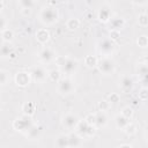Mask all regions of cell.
Returning <instances> with one entry per match:
<instances>
[{
  "label": "cell",
  "instance_id": "18",
  "mask_svg": "<svg viewBox=\"0 0 148 148\" xmlns=\"http://www.w3.org/2000/svg\"><path fill=\"white\" fill-rule=\"evenodd\" d=\"M56 147L58 148H68L69 147V134H60L56 139L54 142Z\"/></svg>",
  "mask_w": 148,
  "mask_h": 148
},
{
  "label": "cell",
  "instance_id": "45",
  "mask_svg": "<svg viewBox=\"0 0 148 148\" xmlns=\"http://www.w3.org/2000/svg\"><path fill=\"white\" fill-rule=\"evenodd\" d=\"M56 2H59V3H61V2H65V1H67V0H54Z\"/></svg>",
  "mask_w": 148,
  "mask_h": 148
},
{
  "label": "cell",
  "instance_id": "23",
  "mask_svg": "<svg viewBox=\"0 0 148 148\" xmlns=\"http://www.w3.org/2000/svg\"><path fill=\"white\" fill-rule=\"evenodd\" d=\"M13 47L10 46L9 43H5L2 42V45H1V50H0V54H1V58L2 59H6V58H9V54L13 52Z\"/></svg>",
  "mask_w": 148,
  "mask_h": 148
},
{
  "label": "cell",
  "instance_id": "35",
  "mask_svg": "<svg viewBox=\"0 0 148 148\" xmlns=\"http://www.w3.org/2000/svg\"><path fill=\"white\" fill-rule=\"evenodd\" d=\"M139 99L142 101V102L148 101V88L143 87V88L140 89V91H139Z\"/></svg>",
  "mask_w": 148,
  "mask_h": 148
},
{
  "label": "cell",
  "instance_id": "9",
  "mask_svg": "<svg viewBox=\"0 0 148 148\" xmlns=\"http://www.w3.org/2000/svg\"><path fill=\"white\" fill-rule=\"evenodd\" d=\"M57 90L61 95H68V94L73 92V90H74V83H73V81L71 79L64 77V79H61L58 82Z\"/></svg>",
  "mask_w": 148,
  "mask_h": 148
},
{
  "label": "cell",
  "instance_id": "8",
  "mask_svg": "<svg viewBox=\"0 0 148 148\" xmlns=\"http://www.w3.org/2000/svg\"><path fill=\"white\" fill-rule=\"evenodd\" d=\"M79 121H80V118L76 114H74V113H66L62 117V119H61L62 126L66 130H69V131L75 130L76 126H77V124H79Z\"/></svg>",
  "mask_w": 148,
  "mask_h": 148
},
{
  "label": "cell",
  "instance_id": "47",
  "mask_svg": "<svg viewBox=\"0 0 148 148\" xmlns=\"http://www.w3.org/2000/svg\"><path fill=\"white\" fill-rule=\"evenodd\" d=\"M145 61H146V62H147V64H148V57H147V58H146V59H145Z\"/></svg>",
  "mask_w": 148,
  "mask_h": 148
},
{
  "label": "cell",
  "instance_id": "6",
  "mask_svg": "<svg viewBox=\"0 0 148 148\" xmlns=\"http://www.w3.org/2000/svg\"><path fill=\"white\" fill-rule=\"evenodd\" d=\"M31 80H32V76H31V74H30L29 71L28 72L27 71H20L14 76V81H15L16 86L17 87H21V88L28 87L30 84Z\"/></svg>",
  "mask_w": 148,
  "mask_h": 148
},
{
  "label": "cell",
  "instance_id": "39",
  "mask_svg": "<svg viewBox=\"0 0 148 148\" xmlns=\"http://www.w3.org/2000/svg\"><path fill=\"white\" fill-rule=\"evenodd\" d=\"M119 99H120V97H119V95H118L117 92H112V94L109 96V102H110V103H118Z\"/></svg>",
  "mask_w": 148,
  "mask_h": 148
},
{
  "label": "cell",
  "instance_id": "48",
  "mask_svg": "<svg viewBox=\"0 0 148 148\" xmlns=\"http://www.w3.org/2000/svg\"><path fill=\"white\" fill-rule=\"evenodd\" d=\"M146 123H147V125H148V117L146 118Z\"/></svg>",
  "mask_w": 148,
  "mask_h": 148
},
{
  "label": "cell",
  "instance_id": "28",
  "mask_svg": "<svg viewBox=\"0 0 148 148\" xmlns=\"http://www.w3.org/2000/svg\"><path fill=\"white\" fill-rule=\"evenodd\" d=\"M136 44H138L139 47L146 49V47L148 46V36H146V35L139 36V37L136 38Z\"/></svg>",
  "mask_w": 148,
  "mask_h": 148
},
{
  "label": "cell",
  "instance_id": "7",
  "mask_svg": "<svg viewBox=\"0 0 148 148\" xmlns=\"http://www.w3.org/2000/svg\"><path fill=\"white\" fill-rule=\"evenodd\" d=\"M29 72L32 76V80L36 81V82H44L47 77V74H49V72H46V69L40 65L32 66L29 69Z\"/></svg>",
  "mask_w": 148,
  "mask_h": 148
},
{
  "label": "cell",
  "instance_id": "27",
  "mask_svg": "<svg viewBox=\"0 0 148 148\" xmlns=\"http://www.w3.org/2000/svg\"><path fill=\"white\" fill-rule=\"evenodd\" d=\"M136 74L139 75V77L148 75V64L146 61H142V62L138 64V66H136Z\"/></svg>",
  "mask_w": 148,
  "mask_h": 148
},
{
  "label": "cell",
  "instance_id": "13",
  "mask_svg": "<svg viewBox=\"0 0 148 148\" xmlns=\"http://www.w3.org/2000/svg\"><path fill=\"white\" fill-rule=\"evenodd\" d=\"M35 37H36V40L39 43V44H46L49 40H50V31L46 29V28H40L36 31L35 34Z\"/></svg>",
  "mask_w": 148,
  "mask_h": 148
},
{
  "label": "cell",
  "instance_id": "40",
  "mask_svg": "<svg viewBox=\"0 0 148 148\" xmlns=\"http://www.w3.org/2000/svg\"><path fill=\"white\" fill-rule=\"evenodd\" d=\"M134 5H139V6H142V5H146L148 2V0H131Z\"/></svg>",
  "mask_w": 148,
  "mask_h": 148
},
{
  "label": "cell",
  "instance_id": "30",
  "mask_svg": "<svg viewBox=\"0 0 148 148\" xmlns=\"http://www.w3.org/2000/svg\"><path fill=\"white\" fill-rule=\"evenodd\" d=\"M9 82V73L5 69L0 71V83L1 86H6Z\"/></svg>",
  "mask_w": 148,
  "mask_h": 148
},
{
  "label": "cell",
  "instance_id": "21",
  "mask_svg": "<svg viewBox=\"0 0 148 148\" xmlns=\"http://www.w3.org/2000/svg\"><path fill=\"white\" fill-rule=\"evenodd\" d=\"M131 121V119H128V118H126V117H124L121 113L120 114H118L116 118H114V123H116V126H117V128H119V130H125V127L128 125V123Z\"/></svg>",
  "mask_w": 148,
  "mask_h": 148
},
{
  "label": "cell",
  "instance_id": "17",
  "mask_svg": "<svg viewBox=\"0 0 148 148\" xmlns=\"http://www.w3.org/2000/svg\"><path fill=\"white\" fill-rule=\"evenodd\" d=\"M83 145V138L76 132L69 133V147H81Z\"/></svg>",
  "mask_w": 148,
  "mask_h": 148
},
{
  "label": "cell",
  "instance_id": "37",
  "mask_svg": "<svg viewBox=\"0 0 148 148\" xmlns=\"http://www.w3.org/2000/svg\"><path fill=\"white\" fill-rule=\"evenodd\" d=\"M84 120H86L88 124H90V125H95V123H96V113H89V114L84 118Z\"/></svg>",
  "mask_w": 148,
  "mask_h": 148
},
{
  "label": "cell",
  "instance_id": "22",
  "mask_svg": "<svg viewBox=\"0 0 148 148\" xmlns=\"http://www.w3.org/2000/svg\"><path fill=\"white\" fill-rule=\"evenodd\" d=\"M0 35H1L2 42H5V43H10V42L13 40V38H14V32H13V30L9 29V28L2 29Z\"/></svg>",
  "mask_w": 148,
  "mask_h": 148
},
{
  "label": "cell",
  "instance_id": "19",
  "mask_svg": "<svg viewBox=\"0 0 148 148\" xmlns=\"http://www.w3.org/2000/svg\"><path fill=\"white\" fill-rule=\"evenodd\" d=\"M108 124V117L105 114V112L103 111H99L96 113V123H95V126L97 128H103L105 127Z\"/></svg>",
  "mask_w": 148,
  "mask_h": 148
},
{
  "label": "cell",
  "instance_id": "46",
  "mask_svg": "<svg viewBox=\"0 0 148 148\" xmlns=\"http://www.w3.org/2000/svg\"><path fill=\"white\" fill-rule=\"evenodd\" d=\"M146 140L148 141V128H147V131H146Z\"/></svg>",
  "mask_w": 148,
  "mask_h": 148
},
{
  "label": "cell",
  "instance_id": "32",
  "mask_svg": "<svg viewBox=\"0 0 148 148\" xmlns=\"http://www.w3.org/2000/svg\"><path fill=\"white\" fill-rule=\"evenodd\" d=\"M18 5L21 6L22 9H30L31 10L35 2H34V0H18Z\"/></svg>",
  "mask_w": 148,
  "mask_h": 148
},
{
  "label": "cell",
  "instance_id": "43",
  "mask_svg": "<svg viewBox=\"0 0 148 148\" xmlns=\"http://www.w3.org/2000/svg\"><path fill=\"white\" fill-rule=\"evenodd\" d=\"M16 57H17V54H16V52L15 51H13L10 54H9V60H14V59H16Z\"/></svg>",
  "mask_w": 148,
  "mask_h": 148
},
{
  "label": "cell",
  "instance_id": "2",
  "mask_svg": "<svg viewBox=\"0 0 148 148\" xmlns=\"http://www.w3.org/2000/svg\"><path fill=\"white\" fill-rule=\"evenodd\" d=\"M97 67L103 75H112L116 71V62L110 56H102L98 59Z\"/></svg>",
  "mask_w": 148,
  "mask_h": 148
},
{
  "label": "cell",
  "instance_id": "41",
  "mask_svg": "<svg viewBox=\"0 0 148 148\" xmlns=\"http://www.w3.org/2000/svg\"><path fill=\"white\" fill-rule=\"evenodd\" d=\"M140 81H141L143 84H148V75H145V76H140Z\"/></svg>",
  "mask_w": 148,
  "mask_h": 148
},
{
  "label": "cell",
  "instance_id": "24",
  "mask_svg": "<svg viewBox=\"0 0 148 148\" xmlns=\"http://www.w3.org/2000/svg\"><path fill=\"white\" fill-rule=\"evenodd\" d=\"M47 79L54 83H58L61 80V71L60 69H51L49 71Z\"/></svg>",
  "mask_w": 148,
  "mask_h": 148
},
{
  "label": "cell",
  "instance_id": "1",
  "mask_svg": "<svg viewBox=\"0 0 148 148\" xmlns=\"http://www.w3.org/2000/svg\"><path fill=\"white\" fill-rule=\"evenodd\" d=\"M38 17H39V21L44 25H52V24H54L58 21L59 13H58V10L54 7L46 6V7L40 9Z\"/></svg>",
  "mask_w": 148,
  "mask_h": 148
},
{
  "label": "cell",
  "instance_id": "15",
  "mask_svg": "<svg viewBox=\"0 0 148 148\" xmlns=\"http://www.w3.org/2000/svg\"><path fill=\"white\" fill-rule=\"evenodd\" d=\"M133 86H134V82H133L132 77L128 76V75H124L120 79V81H119V87H120V89L123 91H130V90H132Z\"/></svg>",
  "mask_w": 148,
  "mask_h": 148
},
{
  "label": "cell",
  "instance_id": "10",
  "mask_svg": "<svg viewBox=\"0 0 148 148\" xmlns=\"http://www.w3.org/2000/svg\"><path fill=\"white\" fill-rule=\"evenodd\" d=\"M56 59V54L52 49L50 47H43L38 52V60L42 64H50Z\"/></svg>",
  "mask_w": 148,
  "mask_h": 148
},
{
  "label": "cell",
  "instance_id": "3",
  "mask_svg": "<svg viewBox=\"0 0 148 148\" xmlns=\"http://www.w3.org/2000/svg\"><path fill=\"white\" fill-rule=\"evenodd\" d=\"M34 125V121H32V118L31 116H27V114H23L17 117L14 121H13V128L20 133H27L30 127Z\"/></svg>",
  "mask_w": 148,
  "mask_h": 148
},
{
  "label": "cell",
  "instance_id": "4",
  "mask_svg": "<svg viewBox=\"0 0 148 148\" xmlns=\"http://www.w3.org/2000/svg\"><path fill=\"white\" fill-rule=\"evenodd\" d=\"M75 132H76L77 134H80L83 139H88V138H92V136L96 134L97 127H96L95 125L88 124L84 119H83V120L80 119V121H79V124H77V126H76V128H75Z\"/></svg>",
  "mask_w": 148,
  "mask_h": 148
},
{
  "label": "cell",
  "instance_id": "12",
  "mask_svg": "<svg viewBox=\"0 0 148 148\" xmlns=\"http://www.w3.org/2000/svg\"><path fill=\"white\" fill-rule=\"evenodd\" d=\"M43 133V126L42 125H38V124H34L30 130L25 133V136L29 139V140H38L40 138Z\"/></svg>",
  "mask_w": 148,
  "mask_h": 148
},
{
  "label": "cell",
  "instance_id": "42",
  "mask_svg": "<svg viewBox=\"0 0 148 148\" xmlns=\"http://www.w3.org/2000/svg\"><path fill=\"white\" fill-rule=\"evenodd\" d=\"M5 28H7L6 27V18L3 16H1V30L5 29Z\"/></svg>",
  "mask_w": 148,
  "mask_h": 148
},
{
  "label": "cell",
  "instance_id": "34",
  "mask_svg": "<svg viewBox=\"0 0 148 148\" xmlns=\"http://www.w3.org/2000/svg\"><path fill=\"white\" fill-rule=\"evenodd\" d=\"M124 117H126V118H128V119H131L132 117H133V114H134V111H133V109L132 108H130V106H125V108H123V110H121V112H120Z\"/></svg>",
  "mask_w": 148,
  "mask_h": 148
},
{
  "label": "cell",
  "instance_id": "31",
  "mask_svg": "<svg viewBox=\"0 0 148 148\" xmlns=\"http://www.w3.org/2000/svg\"><path fill=\"white\" fill-rule=\"evenodd\" d=\"M138 24L140 27H147L148 25V14L146 13H141L138 16Z\"/></svg>",
  "mask_w": 148,
  "mask_h": 148
},
{
  "label": "cell",
  "instance_id": "33",
  "mask_svg": "<svg viewBox=\"0 0 148 148\" xmlns=\"http://www.w3.org/2000/svg\"><path fill=\"white\" fill-rule=\"evenodd\" d=\"M97 106H98V109H99V111H103V112H106L110 108H111V103L109 102V101H99L98 102V104H97Z\"/></svg>",
  "mask_w": 148,
  "mask_h": 148
},
{
  "label": "cell",
  "instance_id": "16",
  "mask_svg": "<svg viewBox=\"0 0 148 148\" xmlns=\"http://www.w3.org/2000/svg\"><path fill=\"white\" fill-rule=\"evenodd\" d=\"M97 18L102 23H109L111 20V10L108 7H102L97 14Z\"/></svg>",
  "mask_w": 148,
  "mask_h": 148
},
{
  "label": "cell",
  "instance_id": "38",
  "mask_svg": "<svg viewBox=\"0 0 148 148\" xmlns=\"http://www.w3.org/2000/svg\"><path fill=\"white\" fill-rule=\"evenodd\" d=\"M66 59H67V57H61V56H58V57H56L54 61H56V64L58 65V67H59V68H61V67L64 66V64H65Z\"/></svg>",
  "mask_w": 148,
  "mask_h": 148
},
{
  "label": "cell",
  "instance_id": "20",
  "mask_svg": "<svg viewBox=\"0 0 148 148\" xmlns=\"http://www.w3.org/2000/svg\"><path fill=\"white\" fill-rule=\"evenodd\" d=\"M36 112V104L34 102H25L22 105V113L27 116H34Z\"/></svg>",
  "mask_w": 148,
  "mask_h": 148
},
{
  "label": "cell",
  "instance_id": "44",
  "mask_svg": "<svg viewBox=\"0 0 148 148\" xmlns=\"http://www.w3.org/2000/svg\"><path fill=\"white\" fill-rule=\"evenodd\" d=\"M118 147H120V148H123V147H128V148H131L132 145H131V143H121V145H119Z\"/></svg>",
  "mask_w": 148,
  "mask_h": 148
},
{
  "label": "cell",
  "instance_id": "11",
  "mask_svg": "<svg viewBox=\"0 0 148 148\" xmlns=\"http://www.w3.org/2000/svg\"><path fill=\"white\" fill-rule=\"evenodd\" d=\"M77 68H79V62H77V60L67 57V59H66L64 66H62L60 69H61L62 73H65V74H67V75H73V74L77 71Z\"/></svg>",
  "mask_w": 148,
  "mask_h": 148
},
{
  "label": "cell",
  "instance_id": "29",
  "mask_svg": "<svg viewBox=\"0 0 148 148\" xmlns=\"http://www.w3.org/2000/svg\"><path fill=\"white\" fill-rule=\"evenodd\" d=\"M124 131L126 132V134H127V135H134V134L136 133V131H138V126H136V124H134V123L130 121V123H128V125L125 127V130H124Z\"/></svg>",
  "mask_w": 148,
  "mask_h": 148
},
{
  "label": "cell",
  "instance_id": "14",
  "mask_svg": "<svg viewBox=\"0 0 148 148\" xmlns=\"http://www.w3.org/2000/svg\"><path fill=\"white\" fill-rule=\"evenodd\" d=\"M109 25H110V30H119L120 31L125 27V20L119 16L111 17V20L109 21Z\"/></svg>",
  "mask_w": 148,
  "mask_h": 148
},
{
  "label": "cell",
  "instance_id": "26",
  "mask_svg": "<svg viewBox=\"0 0 148 148\" xmlns=\"http://www.w3.org/2000/svg\"><path fill=\"white\" fill-rule=\"evenodd\" d=\"M79 27H80V20L76 18V17H71V18H68L67 22H66V28H67L69 31L76 30Z\"/></svg>",
  "mask_w": 148,
  "mask_h": 148
},
{
  "label": "cell",
  "instance_id": "36",
  "mask_svg": "<svg viewBox=\"0 0 148 148\" xmlns=\"http://www.w3.org/2000/svg\"><path fill=\"white\" fill-rule=\"evenodd\" d=\"M111 40H113L114 43L119 40L120 38V31L119 30H110V37H109Z\"/></svg>",
  "mask_w": 148,
  "mask_h": 148
},
{
  "label": "cell",
  "instance_id": "5",
  "mask_svg": "<svg viewBox=\"0 0 148 148\" xmlns=\"http://www.w3.org/2000/svg\"><path fill=\"white\" fill-rule=\"evenodd\" d=\"M114 42L110 38H103L97 44V50L102 56H111L114 51Z\"/></svg>",
  "mask_w": 148,
  "mask_h": 148
},
{
  "label": "cell",
  "instance_id": "25",
  "mask_svg": "<svg viewBox=\"0 0 148 148\" xmlns=\"http://www.w3.org/2000/svg\"><path fill=\"white\" fill-rule=\"evenodd\" d=\"M97 64H98V58L95 57V56H86L84 58V65L88 67V68H95L97 67Z\"/></svg>",
  "mask_w": 148,
  "mask_h": 148
}]
</instances>
